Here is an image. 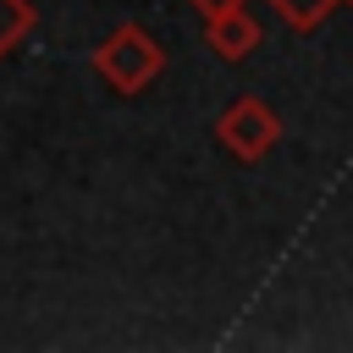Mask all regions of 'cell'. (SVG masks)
Segmentation results:
<instances>
[{
	"label": "cell",
	"mask_w": 353,
	"mask_h": 353,
	"mask_svg": "<svg viewBox=\"0 0 353 353\" xmlns=\"http://www.w3.org/2000/svg\"><path fill=\"white\" fill-rule=\"evenodd\" d=\"M336 6H353V0H336Z\"/></svg>",
	"instance_id": "obj_7"
},
{
	"label": "cell",
	"mask_w": 353,
	"mask_h": 353,
	"mask_svg": "<svg viewBox=\"0 0 353 353\" xmlns=\"http://www.w3.org/2000/svg\"><path fill=\"white\" fill-rule=\"evenodd\" d=\"M276 6V17L292 28V33H314L331 11H336V0H270Z\"/></svg>",
	"instance_id": "obj_5"
},
{
	"label": "cell",
	"mask_w": 353,
	"mask_h": 353,
	"mask_svg": "<svg viewBox=\"0 0 353 353\" xmlns=\"http://www.w3.org/2000/svg\"><path fill=\"white\" fill-rule=\"evenodd\" d=\"M88 66L116 88V94H143L160 72H165V44L149 33V28H138V22H121V28H110L99 44H94V55H88Z\"/></svg>",
	"instance_id": "obj_1"
},
{
	"label": "cell",
	"mask_w": 353,
	"mask_h": 353,
	"mask_svg": "<svg viewBox=\"0 0 353 353\" xmlns=\"http://www.w3.org/2000/svg\"><path fill=\"white\" fill-rule=\"evenodd\" d=\"M188 6H199V11L210 17V11H226V6H243V0H188Z\"/></svg>",
	"instance_id": "obj_6"
},
{
	"label": "cell",
	"mask_w": 353,
	"mask_h": 353,
	"mask_svg": "<svg viewBox=\"0 0 353 353\" xmlns=\"http://www.w3.org/2000/svg\"><path fill=\"white\" fill-rule=\"evenodd\" d=\"M204 50L226 66L248 61L259 50V22L248 17V6H226V11H210L204 17Z\"/></svg>",
	"instance_id": "obj_3"
},
{
	"label": "cell",
	"mask_w": 353,
	"mask_h": 353,
	"mask_svg": "<svg viewBox=\"0 0 353 353\" xmlns=\"http://www.w3.org/2000/svg\"><path fill=\"white\" fill-rule=\"evenodd\" d=\"M33 22H39V11H33V0H0V61L33 33Z\"/></svg>",
	"instance_id": "obj_4"
},
{
	"label": "cell",
	"mask_w": 353,
	"mask_h": 353,
	"mask_svg": "<svg viewBox=\"0 0 353 353\" xmlns=\"http://www.w3.org/2000/svg\"><path fill=\"white\" fill-rule=\"evenodd\" d=\"M215 143L243 160V165H259L276 143H281V116L259 99V94H237L221 116H215Z\"/></svg>",
	"instance_id": "obj_2"
}]
</instances>
